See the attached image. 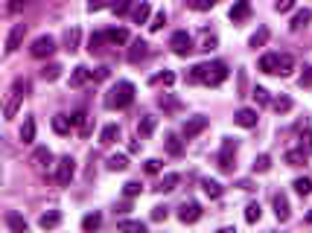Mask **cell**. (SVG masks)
<instances>
[{"label":"cell","mask_w":312,"mask_h":233,"mask_svg":"<svg viewBox=\"0 0 312 233\" xmlns=\"http://www.w3.org/2000/svg\"><path fill=\"white\" fill-rule=\"evenodd\" d=\"M228 64L225 62H213V64H196L190 70V82H204L210 88H216V84H222L228 79Z\"/></svg>","instance_id":"6da1fadb"},{"label":"cell","mask_w":312,"mask_h":233,"mask_svg":"<svg viewBox=\"0 0 312 233\" xmlns=\"http://www.w3.org/2000/svg\"><path fill=\"white\" fill-rule=\"evenodd\" d=\"M132 102H134V84L126 82V79H122V82H117L111 90H108V94H105V108H111V111H114V108H117V111H122V108H128Z\"/></svg>","instance_id":"7a4b0ae2"},{"label":"cell","mask_w":312,"mask_h":233,"mask_svg":"<svg viewBox=\"0 0 312 233\" xmlns=\"http://www.w3.org/2000/svg\"><path fill=\"white\" fill-rule=\"evenodd\" d=\"M30 52H32V58H50L56 52V38L52 35H38L32 41V47H30Z\"/></svg>","instance_id":"3957f363"},{"label":"cell","mask_w":312,"mask_h":233,"mask_svg":"<svg viewBox=\"0 0 312 233\" xmlns=\"http://www.w3.org/2000/svg\"><path fill=\"white\" fill-rule=\"evenodd\" d=\"M73 175H76V160L68 154V158H62V160H58V166H56V181L62 184V186H70Z\"/></svg>","instance_id":"277c9868"},{"label":"cell","mask_w":312,"mask_h":233,"mask_svg":"<svg viewBox=\"0 0 312 233\" xmlns=\"http://www.w3.org/2000/svg\"><path fill=\"white\" fill-rule=\"evenodd\" d=\"M198 218H202V204L184 201V204L178 207V222H181V224H196Z\"/></svg>","instance_id":"5b68a950"},{"label":"cell","mask_w":312,"mask_h":233,"mask_svg":"<svg viewBox=\"0 0 312 233\" xmlns=\"http://www.w3.org/2000/svg\"><path fill=\"white\" fill-rule=\"evenodd\" d=\"M170 47H172L175 56H187V52L192 50V38L187 30H178V32H172V38H170Z\"/></svg>","instance_id":"8992f818"},{"label":"cell","mask_w":312,"mask_h":233,"mask_svg":"<svg viewBox=\"0 0 312 233\" xmlns=\"http://www.w3.org/2000/svg\"><path fill=\"white\" fill-rule=\"evenodd\" d=\"M234 152H236V143H234V140H225L219 158H216V164H219L222 172H234Z\"/></svg>","instance_id":"52a82bcc"},{"label":"cell","mask_w":312,"mask_h":233,"mask_svg":"<svg viewBox=\"0 0 312 233\" xmlns=\"http://www.w3.org/2000/svg\"><path fill=\"white\" fill-rule=\"evenodd\" d=\"M210 126L208 116H190L187 122H184V140H192V137H198V134L204 132Z\"/></svg>","instance_id":"ba28073f"},{"label":"cell","mask_w":312,"mask_h":233,"mask_svg":"<svg viewBox=\"0 0 312 233\" xmlns=\"http://www.w3.org/2000/svg\"><path fill=\"white\" fill-rule=\"evenodd\" d=\"M248 15H251V0H236V3L230 6V12H228V18H230L234 24H242Z\"/></svg>","instance_id":"9c48e42d"},{"label":"cell","mask_w":312,"mask_h":233,"mask_svg":"<svg viewBox=\"0 0 312 233\" xmlns=\"http://www.w3.org/2000/svg\"><path fill=\"white\" fill-rule=\"evenodd\" d=\"M24 35H26V26H24V24H15V26H12V32H9V38H6V52H9V56L20 47Z\"/></svg>","instance_id":"30bf717a"},{"label":"cell","mask_w":312,"mask_h":233,"mask_svg":"<svg viewBox=\"0 0 312 233\" xmlns=\"http://www.w3.org/2000/svg\"><path fill=\"white\" fill-rule=\"evenodd\" d=\"M257 120H260V116H257L254 108H242V111H236V116H234V122H236L240 128H254Z\"/></svg>","instance_id":"8fae6325"},{"label":"cell","mask_w":312,"mask_h":233,"mask_svg":"<svg viewBox=\"0 0 312 233\" xmlns=\"http://www.w3.org/2000/svg\"><path fill=\"white\" fill-rule=\"evenodd\" d=\"M272 204H274V216H278V222H289V201H286V196L278 192V196L272 198Z\"/></svg>","instance_id":"7c38bea8"},{"label":"cell","mask_w":312,"mask_h":233,"mask_svg":"<svg viewBox=\"0 0 312 233\" xmlns=\"http://www.w3.org/2000/svg\"><path fill=\"white\" fill-rule=\"evenodd\" d=\"M178 181H181V175H178V172H166V175L158 181L155 190H158V192H172L175 186H178Z\"/></svg>","instance_id":"4fadbf2b"},{"label":"cell","mask_w":312,"mask_h":233,"mask_svg":"<svg viewBox=\"0 0 312 233\" xmlns=\"http://www.w3.org/2000/svg\"><path fill=\"white\" fill-rule=\"evenodd\" d=\"M62 224V213L58 210H50V213H44V216L38 218V228L41 230H52V228H58Z\"/></svg>","instance_id":"5bb4252c"},{"label":"cell","mask_w":312,"mask_h":233,"mask_svg":"<svg viewBox=\"0 0 312 233\" xmlns=\"http://www.w3.org/2000/svg\"><path fill=\"white\" fill-rule=\"evenodd\" d=\"M90 76H94V73H90L88 67H82V64L73 67V73H70V88H82V84L90 79Z\"/></svg>","instance_id":"9a60e30c"},{"label":"cell","mask_w":312,"mask_h":233,"mask_svg":"<svg viewBox=\"0 0 312 233\" xmlns=\"http://www.w3.org/2000/svg\"><path fill=\"white\" fill-rule=\"evenodd\" d=\"M292 70H295V58L289 52L278 56V76H292Z\"/></svg>","instance_id":"2e32d148"},{"label":"cell","mask_w":312,"mask_h":233,"mask_svg":"<svg viewBox=\"0 0 312 233\" xmlns=\"http://www.w3.org/2000/svg\"><path fill=\"white\" fill-rule=\"evenodd\" d=\"M117 137H120V126H117V122H111V126H105L102 132H100V143H102V146H111Z\"/></svg>","instance_id":"e0dca14e"},{"label":"cell","mask_w":312,"mask_h":233,"mask_svg":"<svg viewBox=\"0 0 312 233\" xmlns=\"http://www.w3.org/2000/svg\"><path fill=\"white\" fill-rule=\"evenodd\" d=\"M146 50H149V44H146V41H132V50H128V62H132V64H138L140 58H143V56H146Z\"/></svg>","instance_id":"ac0fdd59"},{"label":"cell","mask_w":312,"mask_h":233,"mask_svg":"<svg viewBox=\"0 0 312 233\" xmlns=\"http://www.w3.org/2000/svg\"><path fill=\"white\" fill-rule=\"evenodd\" d=\"M70 128H73V120L64 114H56L52 116V132L56 134H70Z\"/></svg>","instance_id":"d6986e66"},{"label":"cell","mask_w":312,"mask_h":233,"mask_svg":"<svg viewBox=\"0 0 312 233\" xmlns=\"http://www.w3.org/2000/svg\"><path fill=\"white\" fill-rule=\"evenodd\" d=\"M310 20H312L310 9H298L295 18H292V24H289V30H292V32H298V30H304V26H306Z\"/></svg>","instance_id":"ffe728a7"},{"label":"cell","mask_w":312,"mask_h":233,"mask_svg":"<svg viewBox=\"0 0 312 233\" xmlns=\"http://www.w3.org/2000/svg\"><path fill=\"white\" fill-rule=\"evenodd\" d=\"M283 160H286L289 166H304V164H306V152L304 149H289L286 154H283Z\"/></svg>","instance_id":"44dd1931"},{"label":"cell","mask_w":312,"mask_h":233,"mask_svg":"<svg viewBox=\"0 0 312 233\" xmlns=\"http://www.w3.org/2000/svg\"><path fill=\"white\" fill-rule=\"evenodd\" d=\"M257 67H260L262 73H278V52H266Z\"/></svg>","instance_id":"7402d4cb"},{"label":"cell","mask_w":312,"mask_h":233,"mask_svg":"<svg viewBox=\"0 0 312 233\" xmlns=\"http://www.w3.org/2000/svg\"><path fill=\"white\" fill-rule=\"evenodd\" d=\"M50 160H52V152L47 149V146H38V149L32 152V164H35V166H47Z\"/></svg>","instance_id":"603a6c76"},{"label":"cell","mask_w":312,"mask_h":233,"mask_svg":"<svg viewBox=\"0 0 312 233\" xmlns=\"http://www.w3.org/2000/svg\"><path fill=\"white\" fill-rule=\"evenodd\" d=\"M105 38H108V44H126L128 41V32L122 26H114V30H105Z\"/></svg>","instance_id":"cb8c5ba5"},{"label":"cell","mask_w":312,"mask_h":233,"mask_svg":"<svg viewBox=\"0 0 312 233\" xmlns=\"http://www.w3.org/2000/svg\"><path fill=\"white\" fill-rule=\"evenodd\" d=\"M18 108H20V94H12V96L6 100V108H3V116H6V120H15Z\"/></svg>","instance_id":"d4e9b609"},{"label":"cell","mask_w":312,"mask_h":233,"mask_svg":"<svg viewBox=\"0 0 312 233\" xmlns=\"http://www.w3.org/2000/svg\"><path fill=\"white\" fill-rule=\"evenodd\" d=\"M105 166L111 169V172H122V169L128 166V158H126V154H111V158L105 160Z\"/></svg>","instance_id":"484cf974"},{"label":"cell","mask_w":312,"mask_h":233,"mask_svg":"<svg viewBox=\"0 0 312 233\" xmlns=\"http://www.w3.org/2000/svg\"><path fill=\"white\" fill-rule=\"evenodd\" d=\"M260 216H262L260 204H257V201H251V204L245 207V222H248V224H257V222H260Z\"/></svg>","instance_id":"4316f807"},{"label":"cell","mask_w":312,"mask_h":233,"mask_svg":"<svg viewBox=\"0 0 312 233\" xmlns=\"http://www.w3.org/2000/svg\"><path fill=\"white\" fill-rule=\"evenodd\" d=\"M155 126H158L155 116H143V120H140V126H138V134H140V137H149V134L155 132Z\"/></svg>","instance_id":"83f0119b"},{"label":"cell","mask_w":312,"mask_h":233,"mask_svg":"<svg viewBox=\"0 0 312 233\" xmlns=\"http://www.w3.org/2000/svg\"><path fill=\"white\" fill-rule=\"evenodd\" d=\"M149 12H152V6H149V3H140V6H134V12H132L134 24H146V20H149Z\"/></svg>","instance_id":"f1b7e54d"},{"label":"cell","mask_w":312,"mask_h":233,"mask_svg":"<svg viewBox=\"0 0 312 233\" xmlns=\"http://www.w3.org/2000/svg\"><path fill=\"white\" fill-rule=\"evenodd\" d=\"M20 140H24V143H32L35 140V120H24V126H20Z\"/></svg>","instance_id":"f546056e"},{"label":"cell","mask_w":312,"mask_h":233,"mask_svg":"<svg viewBox=\"0 0 312 233\" xmlns=\"http://www.w3.org/2000/svg\"><path fill=\"white\" fill-rule=\"evenodd\" d=\"M202 190H204V196H210V198H219L222 196V184L219 181H202Z\"/></svg>","instance_id":"4dcf8cb0"},{"label":"cell","mask_w":312,"mask_h":233,"mask_svg":"<svg viewBox=\"0 0 312 233\" xmlns=\"http://www.w3.org/2000/svg\"><path fill=\"white\" fill-rule=\"evenodd\" d=\"M117 228H120V230H146V222H140V218H122L120 224H117Z\"/></svg>","instance_id":"1f68e13d"},{"label":"cell","mask_w":312,"mask_h":233,"mask_svg":"<svg viewBox=\"0 0 312 233\" xmlns=\"http://www.w3.org/2000/svg\"><path fill=\"white\" fill-rule=\"evenodd\" d=\"M102 224V216L100 213H88L85 218H82V230H96Z\"/></svg>","instance_id":"d6a6232c"},{"label":"cell","mask_w":312,"mask_h":233,"mask_svg":"<svg viewBox=\"0 0 312 233\" xmlns=\"http://www.w3.org/2000/svg\"><path fill=\"white\" fill-rule=\"evenodd\" d=\"M266 41H268V30H266V26H260L257 32L251 35V41H248V47H254V50H257V47H262Z\"/></svg>","instance_id":"836d02e7"},{"label":"cell","mask_w":312,"mask_h":233,"mask_svg":"<svg viewBox=\"0 0 312 233\" xmlns=\"http://www.w3.org/2000/svg\"><path fill=\"white\" fill-rule=\"evenodd\" d=\"M64 44H68V52H76L79 50V30L73 26V30H68V35H64Z\"/></svg>","instance_id":"e575fe53"},{"label":"cell","mask_w":312,"mask_h":233,"mask_svg":"<svg viewBox=\"0 0 312 233\" xmlns=\"http://www.w3.org/2000/svg\"><path fill=\"white\" fill-rule=\"evenodd\" d=\"M149 82H152V84H166V88H170V84H175V73H172V70H164V73L152 76Z\"/></svg>","instance_id":"d590c367"},{"label":"cell","mask_w":312,"mask_h":233,"mask_svg":"<svg viewBox=\"0 0 312 233\" xmlns=\"http://www.w3.org/2000/svg\"><path fill=\"white\" fill-rule=\"evenodd\" d=\"M292 186H295L298 196H310V192H312V181H310V178H295Z\"/></svg>","instance_id":"8d00e7d4"},{"label":"cell","mask_w":312,"mask_h":233,"mask_svg":"<svg viewBox=\"0 0 312 233\" xmlns=\"http://www.w3.org/2000/svg\"><path fill=\"white\" fill-rule=\"evenodd\" d=\"M105 41H108V38H105V32H94L90 38H88V50H90V52L102 50V44H105Z\"/></svg>","instance_id":"74e56055"},{"label":"cell","mask_w":312,"mask_h":233,"mask_svg":"<svg viewBox=\"0 0 312 233\" xmlns=\"http://www.w3.org/2000/svg\"><path fill=\"white\" fill-rule=\"evenodd\" d=\"M41 76H44V82H56L62 76V64H47L41 70Z\"/></svg>","instance_id":"f35d334b"},{"label":"cell","mask_w":312,"mask_h":233,"mask_svg":"<svg viewBox=\"0 0 312 233\" xmlns=\"http://www.w3.org/2000/svg\"><path fill=\"white\" fill-rule=\"evenodd\" d=\"M140 192H143V186H140L138 181H128V184H122V196H126V198H138Z\"/></svg>","instance_id":"ab89813d"},{"label":"cell","mask_w":312,"mask_h":233,"mask_svg":"<svg viewBox=\"0 0 312 233\" xmlns=\"http://www.w3.org/2000/svg\"><path fill=\"white\" fill-rule=\"evenodd\" d=\"M158 105H160L164 111H178V108H181V102L172 100V96H166V94H164V96H158Z\"/></svg>","instance_id":"60d3db41"},{"label":"cell","mask_w":312,"mask_h":233,"mask_svg":"<svg viewBox=\"0 0 312 233\" xmlns=\"http://www.w3.org/2000/svg\"><path fill=\"white\" fill-rule=\"evenodd\" d=\"M272 105H274V111H278V114H289V111H292V100H289V96H278Z\"/></svg>","instance_id":"b9f144b4"},{"label":"cell","mask_w":312,"mask_h":233,"mask_svg":"<svg viewBox=\"0 0 312 233\" xmlns=\"http://www.w3.org/2000/svg\"><path fill=\"white\" fill-rule=\"evenodd\" d=\"M166 152H170V154H175V158H178V154L184 152V146H181V140H178L175 134H170V137H166Z\"/></svg>","instance_id":"7bdbcfd3"},{"label":"cell","mask_w":312,"mask_h":233,"mask_svg":"<svg viewBox=\"0 0 312 233\" xmlns=\"http://www.w3.org/2000/svg\"><path fill=\"white\" fill-rule=\"evenodd\" d=\"M6 224H9L12 230H26V222L18 216V213H9V216H6Z\"/></svg>","instance_id":"ee69618b"},{"label":"cell","mask_w":312,"mask_h":233,"mask_svg":"<svg viewBox=\"0 0 312 233\" xmlns=\"http://www.w3.org/2000/svg\"><path fill=\"white\" fill-rule=\"evenodd\" d=\"M272 169V158L268 154H260L257 160H254V172H268Z\"/></svg>","instance_id":"f6af8a7d"},{"label":"cell","mask_w":312,"mask_h":233,"mask_svg":"<svg viewBox=\"0 0 312 233\" xmlns=\"http://www.w3.org/2000/svg\"><path fill=\"white\" fill-rule=\"evenodd\" d=\"M164 24H166V12L160 9V12H158V15L152 18V24H149V30H152V32H160V26H164Z\"/></svg>","instance_id":"bcb514c9"},{"label":"cell","mask_w":312,"mask_h":233,"mask_svg":"<svg viewBox=\"0 0 312 233\" xmlns=\"http://www.w3.org/2000/svg\"><path fill=\"white\" fill-rule=\"evenodd\" d=\"M251 96H254V102H257V105H268V90H266V88H254V94H251Z\"/></svg>","instance_id":"7dc6e473"},{"label":"cell","mask_w":312,"mask_h":233,"mask_svg":"<svg viewBox=\"0 0 312 233\" xmlns=\"http://www.w3.org/2000/svg\"><path fill=\"white\" fill-rule=\"evenodd\" d=\"M190 6L196 9V12H208V9H213V6H216V0H192Z\"/></svg>","instance_id":"c3c4849f"},{"label":"cell","mask_w":312,"mask_h":233,"mask_svg":"<svg viewBox=\"0 0 312 233\" xmlns=\"http://www.w3.org/2000/svg\"><path fill=\"white\" fill-rule=\"evenodd\" d=\"M298 84H300V88H312V67H304V73H300Z\"/></svg>","instance_id":"681fc988"},{"label":"cell","mask_w":312,"mask_h":233,"mask_svg":"<svg viewBox=\"0 0 312 233\" xmlns=\"http://www.w3.org/2000/svg\"><path fill=\"white\" fill-rule=\"evenodd\" d=\"M274 9L278 12H292L295 9V0H274Z\"/></svg>","instance_id":"f907efd6"},{"label":"cell","mask_w":312,"mask_h":233,"mask_svg":"<svg viewBox=\"0 0 312 233\" xmlns=\"http://www.w3.org/2000/svg\"><path fill=\"white\" fill-rule=\"evenodd\" d=\"M111 12H114V15H126V12H128V0H117V3H111Z\"/></svg>","instance_id":"816d5d0a"},{"label":"cell","mask_w":312,"mask_h":233,"mask_svg":"<svg viewBox=\"0 0 312 233\" xmlns=\"http://www.w3.org/2000/svg\"><path fill=\"white\" fill-rule=\"evenodd\" d=\"M300 149L306 152V154L312 152V132H310V128H306V132H304V137H300Z\"/></svg>","instance_id":"f5cc1de1"},{"label":"cell","mask_w":312,"mask_h":233,"mask_svg":"<svg viewBox=\"0 0 312 233\" xmlns=\"http://www.w3.org/2000/svg\"><path fill=\"white\" fill-rule=\"evenodd\" d=\"M213 47H216V35H204V38H202V47H198V50L210 52Z\"/></svg>","instance_id":"db71d44e"},{"label":"cell","mask_w":312,"mask_h":233,"mask_svg":"<svg viewBox=\"0 0 312 233\" xmlns=\"http://www.w3.org/2000/svg\"><path fill=\"white\" fill-rule=\"evenodd\" d=\"M105 6H111V3L108 0H88V12H100Z\"/></svg>","instance_id":"11a10c76"},{"label":"cell","mask_w":312,"mask_h":233,"mask_svg":"<svg viewBox=\"0 0 312 233\" xmlns=\"http://www.w3.org/2000/svg\"><path fill=\"white\" fill-rule=\"evenodd\" d=\"M146 172H149V175H158V172H160V160H158V158H149V160H146Z\"/></svg>","instance_id":"9f6ffc18"},{"label":"cell","mask_w":312,"mask_h":233,"mask_svg":"<svg viewBox=\"0 0 312 233\" xmlns=\"http://www.w3.org/2000/svg\"><path fill=\"white\" fill-rule=\"evenodd\" d=\"M166 218V207H152V222H164Z\"/></svg>","instance_id":"6f0895ef"},{"label":"cell","mask_w":312,"mask_h":233,"mask_svg":"<svg viewBox=\"0 0 312 233\" xmlns=\"http://www.w3.org/2000/svg\"><path fill=\"white\" fill-rule=\"evenodd\" d=\"M108 79V67H96V73H94V82H105Z\"/></svg>","instance_id":"680465c9"},{"label":"cell","mask_w":312,"mask_h":233,"mask_svg":"<svg viewBox=\"0 0 312 233\" xmlns=\"http://www.w3.org/2000/svg\"><path fill=\"white\" fill-rule=\"evenodd\" d=\"M128 210H132V198H128V201H122V204H117V207H114V213H120V216H126Z\"/></svg>","instance_id":"91938a15"},{"label":"cell","mask_w":312,"mask_h":233,"mask_svg":"<svg viewBox=\"0 0 312 233\" xmlns=\"http://www.w3.org/2000/svg\"><path fill=\"white\" fill-rule=\"evenodd\" d=\"M128 152H132V154H134V152H140V143H138V140H132V143H128Z\"/></svg>","instance_id":"94428289"},{"label":"cell","mask_w":312,"mask_h":233,"mask_svg":"<svg viewBox=\"0 0 312 233\" xmlns=\"http://www.w3.org/2000/svg\"><path fill=\"white\" fill-rule=\"evenodd\" d=\"M18 9H20V0H12L9 3V12H18Z\"/></svg>","instance_id":"6125c7cd"},{"label":"cell","mask_w":312,"mask_h":233,"mask_svg":"<svg viewBox=\"0 0 312 233\" xmlns=\"http://www.w3.org/2000/svg\"><path fill=\"white\" fill-rule=\"evenodd\" d=\"M306 224H312V210H310V213H306Z\"/></svg>","instance_id":"be15d7a7"}]
</instances>
